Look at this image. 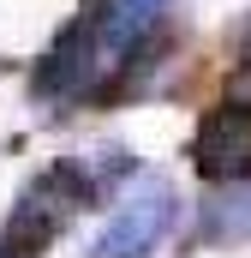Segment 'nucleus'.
<instances>
[{
	"mask_svg": "<svg viewBox=\"0 0 251 258\" xmlns=\"http://www.w3.org/2000/svg\"><path fill=\"white\" fill-rule=\"evenodd\" d=\"M251 240V180H227L197 210V246H245Z\"/></svg>",
	"mask_w": 251,
	"mask_h": 258,
	"instance_id": "5",
	"label": "nucleus"
},
{
	"mask_svg": "<svg viewBox=\"0 0 251 258\" xmlns=\"http://www.w3.org/2000/svg\"><path fill=\"white\" fill-rule=\"evenodd\" d=\"M0 258H30V252H18V246H6V240H0Z\"/></svg>",
	"mask_w": 251,
	"mask_h": 258,
	"instance_id": "7",
	"label": "nucleus"
},
{
	"mask_svg": "<svg viewBox=\"0 0 251 258\" xmlns=\"http://www.w3.org/2000/svg\"><path fill=\"white\" fill-rule=\"evenodd\" d=\"M191 168L215 186L251 180V102H215L191 138Z\"/></svg>",
	"mask_w": 251,
	"mask_h": 258,
	"instance_id": "4",
	"label": "nucleus"
},
{
	"mask_svg": "<svg viewBox=\"0 0 251 258\" xmlns=\"http://www.w3.org/2000/svg\"><path fill=\"white\" fill-rule=\"evenodd\" d=\"M132 48L114 18V0L108 6H84L60 36L54 48L36 60L30 72V96L36 102H78V96H108V66H120L114 54Z\"/></svg>",
	"mask_w": 251,
	"mask_h": 258,
	"instance_id": "1",
	"label": "nucleus"
},
{
	"mask_svg": "<svg viewBox=\"0 0 251 258\" xmlns=\"http://www.w3.org/2000/svg\"><path fill=\"white\" fill-rule=\"evenodd\" d=\"M84 204H96V192H90V180H84L78 162H60V168L36 174L18 192L12 216H6V246H18V252L36 258L42 246L60 240V228L72 222V210H84Z\"/></svg>",
	"mask_w": 251,
	"mask_h": 258,
	"instance_id": "2",
	"label": "nucleus"
},
{
	"mask_svg": "<svg viewBox=\"0 0 251 258\" xmlns=\"http://www.w3.org/2000/svg\"><path fill=\"white\" fill-rule=\"evenodd\" d=\"M174 222H180V198L156 180V186L132 192L120 210L108 216V228L96 234L90 258H150L168 234H174Z\"/></svg>",
	"mask_w": 251,
	"mask_h": 258,
	"instance_id": "3",
	"label": "nucleus"
},
{
	"mask_svg": "<svg viewBox=\"0 0 251 258\" xmlns=\"http://www.w3.org/2000/svg\"><path fill=\"white\" fill-rule=\"evenodd\" d=\"M239 60L251 66V18H245V30H239Z\"/></svg>",
	"mask_w": 251,
	"mask_h": 258,
	"instance_id": "6",
	"label": "nucleus"
}]
</instances>
